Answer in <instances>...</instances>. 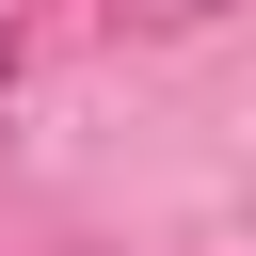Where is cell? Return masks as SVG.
<instances>
[{
  "instance_id": "cell-1",
  "label": "cell",
  "mask_w": 256,
  "mask_h": 256,
  "mask_svg": "<svg viewBox=\"0 0 256 256\" xmlns=\"http://www.w3.org/2000/svg\"><path fill=\"white\" fill-rule=\"evenodd\" d=\"M0 80H16V32H0Z\"/></svg>"
},
{
  "instance_id": "cell-2",
  "label": "cell",
  "mask_w": 256,
  "mask_h": 256,
  "mask_svg": "<svg viewBox=\"0 0 256 256\" xmlns=\"http://www.w3.org/2000/svg\"><path fill=\"white\" fill-rule=\"evenodd\" d=\"M176 16H208V0H176Z\"/></svg>"
}]
</instances>
